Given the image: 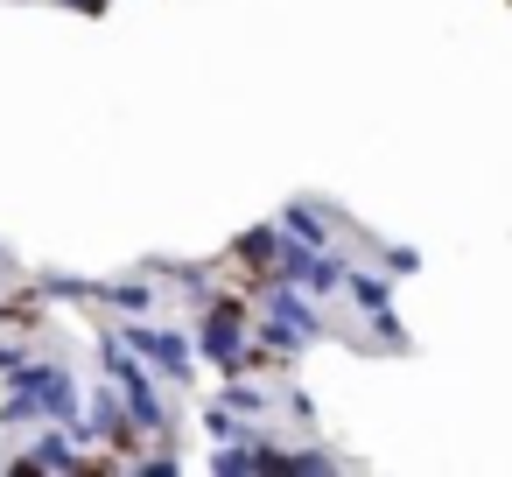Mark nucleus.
<instances>
[{"label":"nucleus","mask_w":512,"mask_h":477,"mask_svg":"<svg viewBox=\"0 0 512 477\" xmlns=\"http://www.w3.org/2000/svg\"><path fill=\"white\" fill-rule=\"evenodd\" d=\"M15 393H29L43 407V421H71L78 414V393H71V379L57 365H15Z\"/></svg>","instance_id":"obj_1"},{"label":"nucleus","mask_w":512,"mask_h":477,"mask_svg":"<svg viewBox=\"0 0 512 477\" xmlns=\"http://www.w3.org/2000/svg\"><path fill=\"white\" fill-rule=\"evenodd\" d=\"M239 302H211V316H204V330H197V351L218 365V372H239Z\"/></svg>","instance_id":"obj_2"},{"label":"nucleus","mask_w":512,"mask_h":477,"mask_svg":"<svg viewBox=\"0 0 512 477\" xmlns=\"http://www.w3.org/2000/svg\"><path fill=\"white\" fill-rule=\"evenodd\" d=\"M120 344H127V351H141L148 365H162L169 379H190V351H183V337H176V330H155V323H127V330H120Z\"/></svg>","instance_id":"obj_3"},{"label":"nucleus","mask_w":512,"mask_h":477,"mask_svg":"<svg viewBox=\"0 0 512 477\" xmlns=\"http://www.w3.org/2000/svg\"><path fill=\"white\" fill-rule=\"evenodd\" d=\"M134 428H141V421H134V407H120V400H113V386H99V393H92V442H120V449H127V442H134Z\"/></svg>","instance_id":"obj_4"},{"label":"nucleus","mask_w":512,"mask_h":477,"mask_svg":"<svg viewBox=\"0 0 512 477\" xmlns=\"http://www.w3.org/2000/svg\"><path fill=\"white\" fill-rule=\"evenodd\" d=\"M267 316H281V323H295L302 337H323V323H316V309H309L302 295H288V288H267Z\"/></svg>","instance_id":"obj_5"},{"label":"nucleus","mask_w":512,"mask_h":477,"mask_svg":"<svg viewBox=\"0 0 512 477\" xmlns=\"http://www.w3.org/2000/svg\"><path fill=\"white\" fill-rule=\"evenodd\" d=\"M92 302H113V309H134V316H141L155 295H148V281H99V295H92Z\"/></svg>","instance_id":"obj_6"},{"label":"nucleus","mask_w":512,"mask_h":477,"mask_svg":"<svg viewBox=\"0 0 512 477\" xmlns=\"http://www.w3.org/2000/svg\"><path fill=\"white\" fill-rule=\"evenodd\" d=\"M288 232L309 239V246H323V239H330V218H323L316 204H288Z\"/></svg>","instance_id":"obj_7"},{"label":"nucleus","mask_w":512,"mask_h":477,"mask_svg":"<svg viewBox=\"0 0 512 477\" xmlns=\"http://www.w3.org/2000/svg\"><path fill=\"white\" fill-rule=\"evenodd\" d=\"M274 253H281V232H267V225H253V232H246V239H239V260H253V267H260V274H267V267H274Z\"/></svg>","instance_id":"obj_8"},{"label":"nucleus","mask_w":512,"mask_h":477,"mask_svg":"<svg viewBox=\"0 0 512 477\" xmlns=\"http://www.w3.org/2000/svg\"><path fill=\"white\" fill-rule=\"evenodd\" d=\"M344 281H351V267H344L337 253H323V260H316V274H309V295H337Z\"/></svg>","instance_id":"obj_9"},{"label":"nucleus","mask_w":512,"mask_h":477,"mask_svg":"<svg viewBox=\"0 0 512 477\" xmlns=\"http://www.w3.org/2000/svg\"><path fill=\"white\" fill-rule=\"evenodd\" d=\"M365 309H386V274H365V267H351V281H344Z\"/></svg>","instance_id":"obj_10"},{"label":"nucleus","mask_w":512,"mask_h":477,"mask_svg":"<svg viewBox=\"0 0 512 477\" xmlns=\"http://www.w3.org/2000/svg\"><path fill=\"white\" fill-rule=\"evenodd\" d=\"M225 407L232 414H267V393L260 386H225Z\"/></svg>","instance_id":"obj_11"},{"label":"nucleus","mask_w":512,"mask_h":477,"mask_svg":"<svg viewBox=\"0 0 512 477\" xmlns=\"http://www.w3.org/2000/svg\"><path fill=\"white\" fill-rule=\"evenodd\" d=\"M288 470L316 477V470H337V456H330V449H295V456H288Z\"/></svg>","instance_id":"obj_12"},{"label":"nucleus","mask_w":512,"mask_h":477,"mask_svg":"<svg viewBox=\"0 0 512 477\" xmlns=\"http://www.w3.org/2000/svg\"><path fill=\"white\" fill-rule=\"evenodd\" d=\"M414 267H421L414 246H386V274H414Z\"/></svg>","instance_id":"obj_13"},{"label":"nucleus","mask_w":512,"mask_h":477,"mask_svg":"<svg viewBox=\"0 0 512 477\" xmlns=\"http://www.w3.org/2000/svg\"><path fill=\"white\" fill-rule=\"evenodd\" d=\"M64 8H78V15H99V8H106V0H64Z\"/></svg>","instance_id":"obj_14"},{"label":"nucleus","mask_w":512,"mask_h":477,"mask_svg":"<svg viewBox=\"0 0 512 477\" xmlns=\"http://www.w3.org/2000/svg\"><path fill=\"white\" fill-rule=\"evenodd\" d=\"M22 365V351H8V344H0V372H15Z\"/></svg>","instance_id":"obj_15"}]
</instances>
